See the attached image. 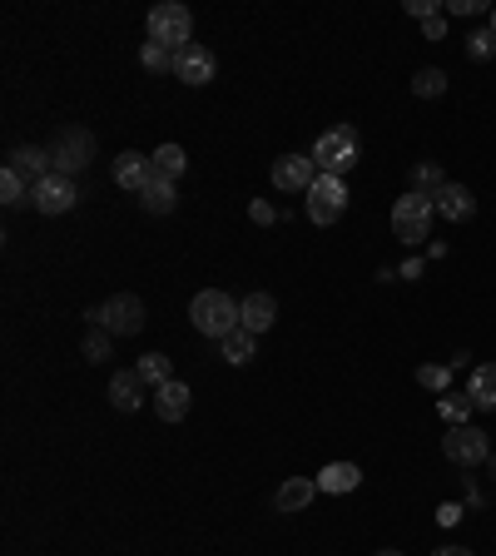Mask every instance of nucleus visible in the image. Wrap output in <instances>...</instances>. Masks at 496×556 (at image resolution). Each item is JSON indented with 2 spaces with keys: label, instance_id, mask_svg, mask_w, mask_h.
Here are the masks:
<instances>
[{
  "label": "nucleus",
  "instance_id": "1",
  "mask_svg": "<svg viewBox=\"0 0 496 556\" xmlns=\"http://www.w3.org/2000/svg\"><path fill=\"white\" fill-rule=\"evenodd\" d=\"M189 323L204 333V338H229L234 328H244V298H234L229 288H199L194 303H189Z\"/></svg>",
  "mask_w": 496,
  "mask_h": 556
},
{
  "label": "nucleus",
  "instance_id": "2",
  "mask_svg": "<svg viewBox=\"0 0 496 556\" xmlns=\"http://www.w3.org/2000/svg\"><path fill=\"white\" fill-rule=\"evenodd\" d=\"M144 35L154 40V45H164V50H189L194 45V15H189V5H179V0H164V5H154L149 10V20H144Z\"/></svg>",
  "mask_w": 496,
  "mask_h": 556
},
{
  "label": "nucleus",
  "instance_id": "3",
  "mask_svg": "<svg viewBox=\"0 0 496 556\" xmlns=\"http://www.w3.org/2000/svg\"><path fill=\"white\" fill-rule=\"evenodd\" d=\"M432 219H437V204L417 189H407L397 204H392V234L402 244H427L432 239Z\"/></svg>",
  "mask_w": 496,
  "mask_h": 556
},
{
  "label": "nucleus",
  "instance_id": "4",
  "mask_svg": "<svg viewBox=\"0 0 496 556\" xmlns=\"http://www.w3.org/2000/svg\"><path fill=\"white\" fill-rule=\"evenodd\" d=\"M358 130L353 125H338V130H328V135H318V144H313V164H318V174H348L353 164H358Z\"/></svg>",
  "mask_w": 496,
  "mask_h": 556
},
{
  "label": "nucleus",
  "instance_id": "5",
  "mask_svg": "<svg viewBox=\"0 0 496 556\" xmlns=\"http://www.w3.org/2000/svg\"><path fill=\"white\" fill-rule=\"evenodd\" d=\"M90 318L115 338H134L144 328V298L139 293H110L100 308H90Z\"/></svg>",
  "mask_w": 496,
  "mask_h": 556
},
{
  "label": "nucleus",
  "instance_id": "6",
  "mask_svg": "<svg viewBox=\"0 0 496 556\" xmlns=\"http://www.w3.org/2000/svg\"><path fill=\"white\" fill-rule=\"evenodd\" d=\"M303 209H308V224H318V229L338 224V219H343V209H348V184H343L338 174H318V184L308 189Z\"/></svg>",
  "mask_w": 496,
  "mask_h": 556
},
{
  "label": "nucleus",
  "instance_id": "7",
  "mask_svg": "<svg viewBox=\"0 0 496 556\" xmlns=\"http://www.w3.org/2000/svg\"><path fill=\"white\" fill-rule=\"evenodd\" d=\"M442 452H447L457 467H477V462H492V437H487L482 427L462 422V427H447V437H442Z\"/></svg>",
  "mask_w": 496,
  "mask_h": 556
},
{
  "label": "nucleus",
  "instance_id": "8",
  "mask_svg": "<svg viewBox=\"0 0 496 556\" xmlns=\"http://www.w3.org/2000/svg\"><path fill=\"white\" fill-rule=\"evenodd\" d=\"M90 159H95V139H90V130H60L55 144H50V164H55V174H65V179H75Z\"/></svg>",
  "mask_w": 496,
  "mask_h": 556
},
{
  "label": "nucleus",
  "instance_id": "9",
  "mask_svg": "<svg viewBox=\"0 0 496 556\" xmlns=\"http://www.w3.org/2000/svg\"><path fill=\"white\" fill-rule=\"evenodd\" d=\"M313 184H318L313 154H283V159H273V189H283V194H308Z\"/></svg>",
  "mask_w": 496,
  "mask_h": 556
},
{
  "label": "nucleus",
  "instance_id": "10",
  "mask_svg": "<svg viewBox=\"0 0 496 556\" xmlns=\"http://www.w3.org/2000/svg\"><path fill=\"white\" fill-rule=\"evenodd\" d=\"M30 204H35V214H45V219H55V214H70V209L80 204V194H75V179H65V174H50L45 184H35V189H30Z\"/></svg>",
  "mask_w": 496,
  "mask_h": 556
},
{
  "label": "nucleus",
  "instance_id": "11",
  "mask_svg": "<svg viewBox=\"0 0 496 556\" xmlns=\"http://www.w3.org/2000/svg\"><path fill=\"white\" fill-rule=\"evenodd\" d=\"M174 75H179L184 85H194V90H199V85H209V80L219 75V60H214V50H209V45H199V40H194L189 50H179V55H174Z\"/></svg>",
  "mask_w": 496,
  "mask_h": 556
},
{
  "label": "nucleus",
  "instance_id": "12",
  "mask_svg": "<svg viewBox=\"0 0 496 556\" xmlns=\"http://www.w3.org/2000/svg\"><path fill=\"white\" fill-rule=\"evenodd\" d=\"M30 189L35 184H45L50 174H55V164H50V149H35V144H20V149H10V159H5Z\"/></svg>",
  "mask_w": 496,
  "mask_h": 556
},
{
  "label": "nucleus",
  "instance_id": "13",
  "mask_svg": "<svg viewBox=\"0 0 496 556\" xmlns=\"http://www.w3.org/2000/svg\"><path fill=\"white\" fill-rule=\"evenodd\" d=\"M313 497H318V482H313V477H288V482H278V492H273V512H283V517L308 512Z\"/></svg>",
  "mask_w": 496,
  "mask_h": 556
},
{
  "label": "nucleus",
  "instance_id": "14",
  "mask_svg": "<svg viewBox=\"0 0 496 556\" xmlns=\"http://www.w3.org/2000/svg\"><path fill=\"white\" fill-rule=\"evenodd\" d=\"M144 398H149V393H144V378H139L134 368L110 373V403H115V413H134Z\"/></svg>",
  "mask_w": 496,
  "mask_h": 556
},
{
  "label": "nucleus",
  "instance_id": "15",
  "mask_svg": "<svg viewBox=\"0 0 496 556\" xmlns=\"http://www.w3.org/2000/svg\"><path fill=\"white\" fill-rule=\"evenodd\" d=\"M432 204H437V214L452 219V224H467V219L477 214V199H472V189H462V184H442Z\"/></svg>",
  "mask_w": 496,
  "mask_h": 556
},
{
  "label": "nucleus",
  "instance_id": "16",
  "mask_svg": "<svg viewBox=\"0 0 496 556\" xmlns=\"http://www.w3.org/2000/svg\"><path fill=\"white\" fill-rule=\"evenodd\" d=\"M189 403H194V393H189V383H164V388H154V413L164 417V422H184L189 417Z\"/></svg>",
  "mask_w": 496,
  "mask_h": 556
},
{
  "label": "nucleus",
  "instance_id": "17",
  "mask_svg": "<svg viewBox=\"0 0 496 556\" xmlns=\"http://www.w3.org/2000/svg\"><path fill=\"white\" fill-rule=\"evenodd\" d=\"M149 174H154V164H149L139 149H124V154H115V184H120V189H134V194H139V189L149 184Z\"/></svg>",
  "mask_w": 496,
  "mask_h": 556
},
{
  "label": "nucleus",
  "instance_id": "18",
  "mask_svg": "<svg viewBox=\"0 0 496 556\" xmlns=\"http://www.w3.org/2000/svg\"><path fill=\"white\" fill-rule=\"evenodd\" d=\"M139 204H144V214H174V204H179V189H174V179H164V174H149V184L139 189Z\"/></svg>",
  "mask_w": 496,
  "mask_h": 556
},
{
  "label": "nucleus",
  "instance_id": "19",
  "mask_svg": "<svg viewBox=\"0 0 496 556\" xmlns=\"http://www.w3.org/2000/svg\"><path fill=\"white\" fill-rule=\"evenodd\" d=\"M318 492H333V497H343V492H353L358 482H363V472H358V462H328L318 477Z\"/></svg>",
  "mask_w": 496,
  "mask_h": 556
},
{
  "label": "nucleus",
  "instance_id": "20",
  "mask_svg": "<svg viewBox=\"0 0 496 556\" xmlns=\"http://www.w3.org/2000/svg\"><path fill=\"white\" fill-rule=\"evenodd\" d=\"M273 318H278V303H273V293H248L244 298V328L258 338V333H268L273 328Z\"/></svg>",
  "mask_w": 496,
  "mask_h": 556
},
{
  "label": "nucleus",
  "instance_id": "21",
  "mask_svg": "<svg viewBox=\"0 0 496 556\" xmlns=\"http://www.w3.org/2000/svg\"><path fill=\"white\" fill-rule=\"evenodd\" d=\"M134 373H139V378H144V388L154 393V388L174 383V358H164V353H144V358L134 363Z\"/></svg>",
  "mask_w": 496,
  "mask_h": 556
},
{
  "label": "nucleus",
  "instance_id": "22",
  "mask_svg": "<svg viewBox=\"0 0 496 556\" xmlns=\"http://www.w3.org/2000/svg\"><path fill=\"white\" fill-rule=\"evenodd\" d=\"M467 398H472L482 413H496V363L472 368V388H467Z\"/></svg>",
  "mask_w": 496,
  "mask_h": 556
},
{
  "label": "nucleus",
  "instance_id": "23",
  "mask_svg": "<svg viewBox=\"0 0 496 556\" xmlns=\"http://www.w3.org/2000/svg\"><path fill=\"white\" fill-rule=\"evenodd\" d=\"M149 164H154V174H164V179H179V174L189 169V154H184L179 144H159V149L149 154Z\"/></svg>",
  "mask_w": 496,
  "mask_h": 556
},
{
  "label": "nucleus",
  "instance_id": "24",
  "mask_svg": "<svg viewBox=\"0 0 496 556\" xmlns=\"http://www.w3.org/2000/svg\"><path fill=\"white\" fill-rule=\"evenodd\" d=\"M253 348H258V338H253L248 328H234V333L224 338V358H229L234 368H244V363H253Z\"/></svg>",
  "mask_w": 496,
  "mask_h": 556
},
{
  "label": "nucleus",
  "instance_id": "25",
  "mask_svg": "<svg viewBox=\"0 0 496 556\" xmlns=\"http://www.w3.org/2000/svg\"><path fill=\"white\" fill-rule=\"evenodd\" d=\"M437 413L447 417V427H462V422H472L477 403H472V398H462V393H447V398L437 403Z\"/></svg>",
  "mask_w": 496,
  "mask_h": 556
},
{
  "label": "nucleus",
  "instance_id": "26",
  "mask_svg": "<svg viewBox=\"0 0 496 556\" xmlns=\"http://www.w3.org/2000/svg\"><path fill=\"white\" fill-rule=\"evenodd\" d=\"M442 90H447V75H442V70H417V75H412V95H417V100H437Z\"/></svg>",
  "mask_w": 496,
  "mask_h": 556
},
{
  "label": "nucleus",
  "instance_id": "27",
  "mask_svg": "<svg viewBox=\"0 0 496 556\" xmlns=\"http://www.w3.org/2000/svg\"><path fill=\"white\" fill-rule=\"evenodd\" d=\"M412 184H417V194L437 199V189H442L447 179H442V169H437V164H417V169H412Z\"/></svg>",
  "mask_w": 496,
  "mask_h": 556
},
{
  "label": "nucleus",
  "instance_id": "28",
  "mask_svg": "<svg viewBox=\"0 0 496 556\" xmlns=\"http://www.w3.org/2000/svg\"><path fill=\"white\" fill-rule=\"evenodd\" d=\"M417 383L432 388V393H447V383H452V363H427V368H417Z\"/></svg>",
  "mask_w": 496,
  "mask_h": 556
},
{
  "label": "nucleus",
  "instance_id": "29",
  "mask_svg": "<svg viewBox=\"0 0 496 556\" xmlns=\"http://www.w3.org/2000/svg\"><path fill=\"white\" fill-rule=\"evenodd\" d=\"M139 60H144V70H169V75H174V50H164V45H154V40H144Z\"/></svg>",
  "mask_w": 496,
  "mask_h": 556
},
{
  "label": "nucleus",
  "instance_id": "30",
  "mask_svg": "<svg viewBox=\"0 0 496 556\" xmlns=\"http://www.w3.org/2000/svg\"><path fill=\"white\" fill-rule=\"evenodd\" d=\"M25 189H30V184H25V179L5 164V169H0V199H5V204H20V199H25Z\"/></svg>",
  "mask_w": 496,
  "mask_h": 556
},
{
  "label": "nucleus",
  "instance_id": "31",
  "mask_svg": "<svg viewBox=\"0 0 496 556\" xmlns=\"http://www.w3.org/2000/svg\"><path fill=\"white\" fill-rule=\"evenodd\" d=\"M110 338H115V333L95 328V333L85 338V363H105V358H110Z\"/></svg>",
  "mask_w": 496,
  "mask_h": 556
},
{
  "label": "nucleus",
  "instance_id": "32",
  "mask_svg": "<svg viewBox=\"0 0 496 556\" xmlns=\"http://www.w3.org/2000/svg\"><path fill=\"white\" fill-rule=\"evenodd\" d=\"M467 50H472V60H492L496 55V30H477V35L467 40Z\"/></svg>",
  "mask_w": 496,
  "mask_h": 556
},
{
  "label": "nucleus",
  "instance_id": "33",
  "mask_svg": "<svg viewBox=\"0 0 496 556\" xmlns=\"http://www.w3.org/2000/svg\"><path fill=\"white\" fill-rule=\"evenodd\" d=\"M248 219H253V224H273V219H278V209H273V204H263V199H253V204H248Z\"/></svg>",
  "mask_w": 496,
  "mask_h": 556
},
{
  "label": "nucleus",
  "instance_id": "34",
  "mask_svg": "<svg viewBox=\"0 0 496 556\" xmlns=\"http://www.w3.org/2000/svg\"><path fill=\"white\" fill-rule=\"evenodd\" d=\"M407 15H417V20H432V15H437V0H407Z\"/></svg>",
  "mask_w": 496,
  "mask_h": 556
},
{
  "label": "nucleus",
  "instance_id": "35",
  "mask_svg": "<svg viewBox=\"0 0 496 556\" xmlns=\"http://www.w3.org/2000/svg\"><path fill=\"white\" fill-rule=\"evenodd\" d=\"M422 30H427V40H442V35H447V20L432 15V20H422Z\"/></svg>",
  "mask_w": 496,
  "mask_h": 556
},
{
  "label": "nucleus",
  "instance_id": "36",
  "mask_svg": "<svg viewBox=\"0 0 496 556\" xmlns=\"http://www.w3.org/2000/svg\"><path fill=\"white\" fill-rule=\"evenodd\" d=\"M482 0H452V15H477Z\"/></svg>",
  "mask_w": 496,
  "mask_h": 556
},
{
  "label": "nucleus",
  "instance_id": "37",
  "mask_svg": "<svg viewBox=\"0 0 496 556\" xmlns=\"http://www.w3.org/2000/svg\"><path fill=\"white\" fill-rule=\"evenodd\" d=\"M437 522H442V527H452V522H462V507H457V502H447V507H442V517H437Z\"/></svg>",
  "mask_w": 496,
  "mask_h": 556
},
{
  "label": "nucleus",
  "instance_id": "38",
  "mask_svg": "<svg viewBox=\"0 0 496 556\" xmlns=\"http://www.w3.org/2000/svg\"><path fill=\"white\" fill-rule=\"evenodd\" d=\"M432 556H472L467 547H442V552H432Z\"/></svg>",
  "mask_w": 496,
  "mask_h": 556
},
{
  "label": "nucleus",
  "instance_id": "39",
  "mask_svg": "<svg viewBox=\"0 0 496 556\" xmlns=\"http://www.w3.org/2000/svg\"><path fill=\"white\" fill-rule=\"evenodd\" d=\"M377 556H402V552H392V547H387V552H377Z\"/></svg>",
  "mask_w": 496,
  "mask_h": 556
},
{
  "label": "nucleus",
  "instance_id": "40",
  "mask_svg": "<svg viewBox=\"0 0 496 556\" xmlns=\"http://www.w3.org/2000/svg\"><path fill=\"white\" fill-rule=\"evenodd\" d=\"M492 477H496V452H492Z\"/></svg>",
  "mask_w": 496,
  "mask_h": 556
},
{
  "label": "nucleus",
  "instance_id": "41",
  "mask_svg": "<svg viewBox=\"0 0 496 556\" xmlns=\"http://www.w3.org/2000/svg\"><path fill=\"white\" fill-rule=\"evenodd\" d=\"M492 30H496V5H492Z\"/></svg>",
  "mask_w": 496,
  "mask_h": 556
}]
</instances>
